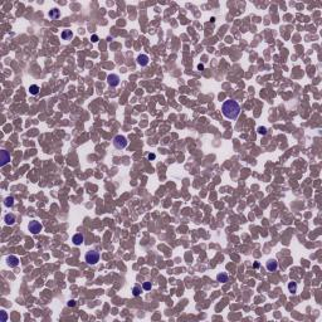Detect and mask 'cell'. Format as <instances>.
I'll use <instances>...</instances> for the list:
<instances>
[{"mask_svg": "<svg viewBox=\"0 0 322 322\" xmlns=\"http://www.w3.org/2000/svg\"><path fill=\"white\" fill-rule=\"evenodd\" d=\"M222 112L228 120H236L240 113V106L234 100H226L222 105Z\"/></svg>", "mask_w": 322, "mask_h": 322, "instance_id": "cell-1", "label": "cell"}, {"mask_svg": "<svg viewBox=\"0 0 322 322\" xmlns=\"http://www.w3.org/2000/svg\"><path fill=\"white\" fill-rule=\"evenodd\" d=\"M84 259H86V262L88 264L94 266V264H97L100 261V253L97 251H90L86 253V255H84Z\"/></svg>", "mask_w": 322, "mask_h": 322, "instance_id": "cell-2", "label": "cell"}, {"mask_svg": "<svg viewBox=\"0 0 322 322\" xmlns=\"http://www.w3.org/2000/svg\"><path fill=\"white\" fill-rule=\"evenodd\" d=\"M112 142H113V146H115L117 150H122V149H125V147L127 146L128 141H127V138H126L125 136H122V135H117V136L113 137Z\"/></svg>", "mask_w": 322, "mask_h": 322, "instance_id": "cell-3", "label": "cell"}, {"mask_svg": "<svg viewBox=\"0 0 322 322\" xmlns=\"http://www.w3.org/2000/svg\"><path fill=\"white\" fill-rule=\"evenodd\" d=\"M28 229H29V232L33 233V234H38V233L42 232L43 225L39 222H37V220H31V222L28 224Z\"/></svg>", "mask_w": 322, "mask_h": 322, "instance_id": "cell-4", "label": "cell"}, {"mask_svg": "<svg viewBox=\"0 0 322 322\" xmlns=\"http://www.w3.org/2000/svg\"><path fill=\"white\" fill-rule=\"evenodd\" d=\"M107 83L111 87H117L120 84V77L117 74H110L107 75Z\"/></svg>", "mask_w": 322, "mask_h": 322, "instance_id": "cell-5", "label": "cell"}, {"mask_svg": "<svg viewBox=\"0 0 322 322\" xmlns=\"http://www.w3.org/2000/svg\"><path fill=\"white\" fill-rule=\"evenodd\" d=\"M0 156H1V159H0V161H1V162H0V165H1V166H5L6 164L10 161V154H9L6 150H1V151H0Z\"/></svg>", "mask_w": 322, "mask_h": 322, "instance_id": "cell-6", "label": "cell"}, {"mask_svg": "<svg viewBox=\"0 0 322 322\" xmlns=\"http://www.w3.org/2000/svg\"><path fill=\"white\" fill-rule=\"evenodd\" d=\"M266 268L268 272H274V271H277V268H278V263H277V261L274 259H269L266 263Z\"/></svg>", "mask_w": 322, "mask_h": 322, "instance_id": "cell-7", "label": "cell"}, {"mask_svg": "<svg viewBox=\"0 0 322 322\" xmlns=\"http://www.w3.org/2000/svg\"><path fill=\"white\" fill-rule=\"evenodd\" d=\"M72 242H73L74 245H81L82 243L84 242V236L82 233H77V234L73 235V238H72Z\"/></svg>", "mask_w": 322, "mask_h": 322, "instance_id": "cell-8", "label": "cell"}, {"mask_svg": "<svg viewBox=\"0 0 322 322\" xmlns=\"http://www.w3.org/2000/svg\"><path fill=\"white\" fill-rule=\"evenodd\" d=\"M137 63L141 65V67H145V65L149 64V57L146 54H140L137 57Z\"/></svg>", "mask_w": 322, "mask_h": 322, "instance_id": "cell-9", "label": "cell"}, {"mask_svg": "<svg viewBox=\"0 0 322 322\" xmlns=\"http://www.w3.org/2000/svg\"><path fill=\"white\" fill-rule=\"evenodd\" d=\"M6 263H8L10 267H17L19 264V258L15 257V255H9V257L6 258Z\"/></svg>", "mask_w": 322, "mask_h": 322, "instance_id": "cell-10", "label": "cell"}, {"mask_svg": "<svg viewBox=\"0 0 322 322\" xmlns=\"http://www.w3.org/2000/svg\"><path fill=\"white\" fill-rule=\"evenodd\" d=\"M4 220H5V224L6 225H13L15 222H17V218H15L14 214H6V215L4 216Z\"/></svg>", "mask_w": 322, "mask_h": 322, "instance_id": "cell-11", "label": "cell"}, {"mask_svg": "<svg viewBox=\"0 0 322 322\" xmlns=\"http://www.w3.org/2000/svg\"><path fill=\"white\" fill-rule=\"evenodd\" d=\"M61 37H62V39L63 40H68V39H72V38H73V31L72 30H63L62 31V34H61Z\"/></svg>", "mask_w": 322, "mask_h": 322, "instance_id": "cell-12", "label": "cell"}, {"mask_svg": "<svg viewBox=\"0 0 322 322\" xmlns=\"http://www.w3.org/2000/svg\"><path fill=\"white\" fill-rule=\"evenodd\" d=\"M228 279H229V276L226 273H224V272H222V273H219L216 276V281L218 282H220V283H225V282H228Z\"/></svg>", "mask_w": 322, "mask_h": 322, "instance_id": "cell-13", "label": "cell"}, {"mask_svg": "<svg viewBox=\"0 0 322 322\" xmlns=\"http://www.w3.org/2000/svg\"><path fill=\"white\" fill-rule=\"evenodd\" d=\"M59 15H61V13H59V10L58 9H52V10L49 11V18L50 19H53V20H55V19H58L59 18Z\"/></svg>", "mask_w": 322, "mask_h": 322, "instance_id": "cell-14", "label": "cell"}, {"mask_svg": "<svg viewBox=\"0 0 322 322\" xmlns=\"http://www.w3.org/2000/svg\"><path fill=\"white\" fill-rule=\"evenodd\" d=\"M142 287L141 286H138V285H136V286H134V288H132V295L135 296V297H137V296H140L141 295V292H142Z\"/></svg>", "mask_w": 322, "mask_h": 322, "instance_id": "cell-15", "label": "cell"}, {"mask_svg": "<svg viewBox=\"0 0 322 322\" xmlns=\"http://www.w3.org/2000/svg\"><path fill=\"white\" fill-rule=\"evenodd\" d=\"M288 291L292 293V295H295L296 292H297V283L296 282H289L288 283Z\"/></svg>", "mask_w": 322, "mask_h": 322, "instance_id": "cell-16", "label": "cell"}, {"mask_svg": "<svg viewBox=\"0 0 322 322\" xmlns=\"http://www.w3.org/2000/svg\"><path fill=\"white\" fill-rule=\"evenodd\" d=\"M29 92H30V94L35 96V94H38V92H39V87H38L37 84H31V86L29 87Z\"/></svg>", "mask_w": 322, "mask_h": 322, "instance_id": "cell-17", "label": "cell"}, {"mask_svg": "<svg viewBox=\"0 0 322 322\" xmlns=\"http://www.w3.org/2000/svg\"><path fill=\"white\" fill-rule=\"evenodd\" d=\"M4 205L5 206H13V205H14V198L13 196H8L5 199V201H4Z\"/></svg>", "mask_w": 322, "mask_h": 322, "instance_id": "cell-18", "label": "cell"}, {"mask_svg": "<svg viewBox=\"0 0 322 322\" xmlns=\"http://www.w3.org/2000/svg\"><path fill=\"white\" fill-rule=\"evenodd\" d=\"M151 287H152V286H151V283H150V282H145L144 285H142V288L145 289V291H150Z\"/></svg>", "mask_w": 322, "mask_h": 322, "instance_id": "cell-19", "label": "cell"}, {"mask_svg": "<svg viewBox=\"0 0 322 322\" xmlns=\"http://www.w3.org/2000/svg\"><path fill=\"white\" fill-rule=\"evenodd\" d=\"M258 134H261V135H266L267 134V128L266 127H258Z\"/></svg>", "mask_w": 322, "mask_h": 322, "instance_id": "cell-20", "label": "cell"}, {"mask_svg": "<svg viewBox=\"0 0 322 322\" xmlns=\"http://www.w3.org/2000/svg\"><path fill=\"white\" fill-rule=\"evenodd\" d=\"M6 320H8V315H6V312H5V311H1V321H3V322H5Z\"/></svg>", "mask_w": 322, "mask_h": 322, "instance_id": "cell-21", "label": "cell"}, {"mask_svg": "<svg viewBox=\"0 0 322 322\" xmlns=\"http://www.w3.org/2000/svg\"><path fill=\"white\" fill-rule=\"evenodd\" d=\"M67 305H68V307H74V306H75V301H74V299H71Z\"/></svg>", "mask_w": 322, "mask_h": 322, "instance_id": "cell-22", "label": "cell"}, {"mask_svg": "<svg viewBox=\"0 0 322 322\" xmlns=\"http://www.w3.org/2000/svg\"><path fill=\"white\" fill-rule=\"evenodd\" d=\"M91 40H92L93 43H96V42H98V37L96 35V34H93L92 37H91Z\"/></svg>", "mask_w": 322, "mask_h": 322, "instance_id": "cell-23", "label": "cell"}, {"mask_svg": "<svg viewBox=\"0 0 322 322\" xmlns=\"http://www.w3.org/2000/svg\"><path fill=\"white\" fill-rule=\"evenodd\" d=\"M155 157H156L155 154H149V155H147V159L149 160H155Z\"/></svg>", "mask_w": 322, "mask_h": 322, "instance_id": "cell-24", "label": "cell"}, {"mask_svg": "<svg viewBox=\"0 0 322 322\" xmlns=\"http://www.w3.org/2000/svg\"><path fill=\"white\" fill-rule=\"evenodd\" d=\"M198 69H200V71H201V69H204V65H203V64H199V65H198Z\"/></svg>", "mask_w": 322, "mask_h": 322, "instance_id": "cell-25", "label": "cell"}, {"mask_svg": "<svg viewBox=\"0 0 322 322\" xmlns=\"http://www.w3.org/2000/svg\"><path fill=\"white\" fill-rule=\"evenodd\" d=\"M259 267V263H254V268H258Z\"/></svg>", "mask_w": 322, "mask_h": 322, "instance_id": "cell-26", "label": "cell"}]
</instances>
